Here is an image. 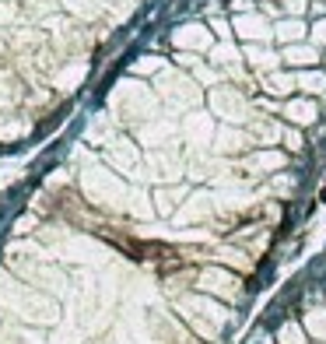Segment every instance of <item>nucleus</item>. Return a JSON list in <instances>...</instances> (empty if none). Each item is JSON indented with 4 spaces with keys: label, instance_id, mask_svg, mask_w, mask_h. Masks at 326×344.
Here are the masks:
<instances>
[{
    "label": "nucleus",
    "instance_id": "nucleus-1",
    "mask_svg": "<svg viewBox=\"0 0 326 344\" xmlns=\"http://www.w3.org/2000/svg\"><path fill=\"white\" fill-rule=\"evenodd\" d=\"M319 197H323V200H326V186H323V193H319Z\"/></svg>",
    "mask_w": 326,
    "mask_h": 344
}]
</instances>
